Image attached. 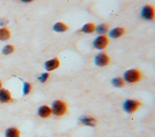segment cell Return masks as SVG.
I'll use <instances>...</instances> for the list:
<instances>
[{"label": "cell", "mask_w": 155, "mask_h": 137, "mask_svg": "<svg viewBox=\"0 0 155 137\" xmlns=\"http://www.w3.org/2000/svg\"><path fill=\"white\" fill-rule=\"evenodd\" d=\"M142 75L141 72L136 69H131L126 71L124 74V80L129 83H135L141 80Z\"/></svg>", "instance_id": "obj_1"}, {"label": "cell", "mask_w": 155, "mask_h": 137, "mask_svg": "<svg viewBox=\"0 0 155 137\" xmlns=\"http://www.w3.org/2000/svg\"><path fill=\"white\" fill-rule=\"evenodd\" d=\"M5 137H20V131L16 127L7 129L5 133Z\"/></svg>", "instance_id": "obj_15"}, {"label": "cell", "mask_w": 155, "mask_h": 137, "mask_svg": "<svg viewBox=\"0 0 155 137\" xmlns=\"http://www.w3.org/2000/svg\"><path fill=\"white\" fill-rule=\"evenodd\" d=\"M7 21L5 19H4V18L0 19V25H1V26L5 25L7 24Z\"/></svg>", "instance_id": "obj_21"}, {"label": "cell", "mask_w": 155, "mask_h": 137, "mask_svg": "<svg viewBox=\"0 0 155 137\" xmlns=\"http://www.w3.org/2000/svg\"><path fill=\"white\" fill-rule=\"evenodd\" d=\"M109 25L107 24H101L96 27L95 32L100 35L105 34L109 31Z\"/></svg>", "instance_id": "obj_14"}, {"label": "cell", "mask_w": 155, "mask_h": 137, "mask_svg": "<svg viewBox=\"0 0 155 137\" xmlns=\"http://www.w3.org/2000/svg\"><path fill=\"white\" fill-rule=\"evenodd\" d=\"M11 36L10 31L7 28H0V40H7L10 39Z\"/></svg>", "instance_id": "obj_16"}, {"label": "cell", "mask_w": 155, "mask_h": 137, "mask_svg": "<svg viewBox=\"0 0 155 137\" xmlns=\"http://www.w3.org/2000/svg\"><path fill=\"white\" fill-rule=\"evenodd\" d=\"M61 62L58 57H54L46 61L44 63L45 69L50 72L58 69L60 66Z\"/></svg>", "instance_id": "obj_7"}, {"label": "cell", "mask_w": 155, "mask_h": 137, "mask_svg": "<svg viewBox=\"0 0 155 137\" xmlns=\"http://www.w3.org/2000/svg\"><path fill=\"white\" fill-rule=\"evenodd\" d=\"M2 83L1 81L0 80V89H1V88H2Z\"/></svg>", "instance_id": "obj_23"}, {"label": "cell", "mask_w": 155, "mask_h": 137, "mask_svg": "<svg viewBox=\"0 0 155 137\" xmlns=\"http://www.w3.org/2000/svg\"><path fill=\"white\" fill-rule=\"evenodd\" d=\"M52 113L51 109L48 106L44 105L41 106L38 111V115L42 118H47L49 117Z\"/></svg>", "instance_id": "obj_11"}, {"label": "cell", "mask_w": 155, "mask_h": 137, "mask_svg": "<svg viewBox=\"0 0 155 137\" xmlns=\"http://www.w3.org/2000/svg\"><path fill=\"white\" fill-rule=\"evenodd\" d=\"M12 100L11 93L6 89H0V103H7Z\"/></svg>", "instance_id": "obj_9"}, {"label": "cell", "mask_w": 155, "mask_h": 137, "mask_svg": "<svg viewBox=\"0 0 155 137\" xmlns=\"http://www.w3.org/2000/svg\"><path fill=\"white\" fill-rule=\"evenodd\" d=\"M126 33V30L124 27H119L114 28L108 31V36L112 39H117L123 36Z\"/></svg>", "instance_id": "obj_8"}, {"label": "cell", "mask_w": 155, "mask_h": 137, "mask_svg": "<svg viewBox=\"0 0 155 137\" xmlns=\"http://www.w3.org/2000/svg\"><path fill=\"white\" fill-rule=\"evenodd\" d=\"M19 1H21V2H22L24 3H29V2H32L35 0H19Z\"/></svg>", "instance_id": "obj_22"}, {"label": "cell", "mask_w": 155, "mask_h": 137, "mask_svg": "<svg viewBox=\"0 0 155 137\" xmlns=\"http://www.w3.org/2000/svg\"><path fill=\"white\" fill-rule=\"evenodd\" d=\"M51 112L54 115L61 116L64 115L68 110L67 104L61 100L54 101L51 106Z\"/></svg>", "instance_id": "obj_2"}, {"label": "cell", "mask_w": 155, "mask_h": 137, "mask_svg": "<svg viewBox=\"0 0 155 137\" xmlns=\"http://www.w3.org/2000/svg\"><path fill=\"white\" fill-rule=\"evenodd\" d=\"M111 84L116 88H122L125 85V81L122 77H116L112 79Z\"/></svg>", "instance_id": "obj_17"}, {"label": "cell", "mask_w": 155, "mask_h": 137, "mask_svg": "<svg viewBox=\"0 0 155 137\" xmlns=\"http://www.w3.org/2000/svg\"><path fill=\"white\" fill-rule=\"evenodd\" d=\"M69 29V26L63 22H57L53 26V30L56 33H65Z\"/></svg>", "instance_id": "obj_10"}, {"label": "cell", "mask_w": 155, "mask_h": 137, "mask_svg": "<svg viewBox=\"0 0 155 137\" xmlns=\"http://www.w3.org/2000/svg\"><path fill=\"white\" fill-rule=\"evenodd\" d=\"M140 106L141 103L138 100L130 99L127 100L124 102L123 104V109L126 112L128 113H133L136 112Z\"/></svg>", "instance_id": "obj_5"}, {"label": "cell", "mask_w": 155, "mask_h": 137, "mask_svg": "<svg viewBox=\"0 0 155 137\" xmlns=\"http://www.w3.org/2000/svg\"><path fill=\"white\" fill-rule=\"evenodd\" d=\"M110 42L108 37L106 34L99 35L96 37L93 42V46L94 48L99 50L105 49Z\"/></svg>", "instance_id": "obj_4"}, {"label": "cell", "mask_w": 155, "mask_h": 137, "mask_svg": "<svg viewBox=\"0 0 155 137\" xmlns=\"http://www.w3.org/2000/svg\"><path fill=\"white\" fill-rule=\"evenodd\" d=\"M140 15L145 20L154 21L155 18L154 7L151 4L145 5L141 9Z\"/></svg>", "instance_id": "obj_3"}, {"label": "cell", "mask_w": 155, "mask_h": 137, "mask_svg": "<svg viewBox=\"0 0 155 137\" xmlns=\"http://www.w3.org/2000/svg\"><path fill=\"white\" fill-rule=\"evenodd\" d=\"M80 122L82 124L90 127H94L97 124L96 119L90 116H82V118H80Z\"/></svg>", "instance_id": "obj_12"}, {"label": "cell", "mask_w": 155, "mask_h": 137, "mask_svg": "<svg viewBox=\"0 0 155 137\" xmlns=\"http://www.w3.org/2000/svg\"><path fill=\"white\" fill-rule=\"evenodd\" d=\"M96 25L92 22H89L84 24L80 30L81 33L85 34H90L95 32Z\"/></svg>", "instance_id": "obj_13"}, {"label": "cell", "mask_w": 155, "mask_h": 137, "mask_svg": "<svg viewBox=\"0 0 155 137\" xmlns=\"http://www.w3.org/2000/svg\"><path fill=\"white\" fill-rule=\"evenodd\" d=\"M110 56L106 53L102 52L97 54L94 57V63L96 65L100 67L107 66L110 63Z\"/></svg>", "instance_id": "obj_6"}, {"label": "cell", "mask_w": 155, "mask_h": 137, "mask_svg": "<svg viewBox=\"0 0 155 137\" xmlns=\"http://www.w3.org/2000/svg\"><path fill=\"white\" fill-rule=\"evenodd\" d=\"M31 90V85L30 83L24 82L23 84V94L24 95L28 94Z\"/></svg>", "instance_id": "obj_19"}, {"label": "cell", "mask_w": 155, "mask_h": 137, "mask_svg": "<svg viewBox=\"0 0 155 137\" xmlns=\"http://www.w3.org/2000/svg\"><path fill=\"white\" fill-rule=\"evenodd\" d=\"M15 50V48L13 45H7L2 49V53L5 55H8L13 53Z\"/></svg>", "instance_id": "obj_18"}, {"label": "cell", "mask_w": 155, "mask_h": 137, "mask_svg": "<svg viewBox=\"0 0 155 137\" xmlns=\"http://www.w3.org/2000/svg\"><path fill=\"white\" fill-rule=\"evenodd\" d=\"M50 77V74L48 72H44L41 74L39 77H38V80L41 83H45L46 82L48 79Z\"/></svg>", "instance_id": "obj_20"}]
</instances>
